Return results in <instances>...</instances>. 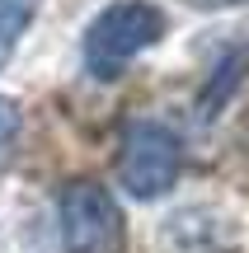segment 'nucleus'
I'll list each match as a JSON object with an SVG mask.
<instances>
[{
  "instance_id": "nucleus-2",
  "label": "nucleus",
  "mask_w": 249,
  "mask_h": 253,
  "mask_svg": "<svg viewBox=\"0 0 249 253\" xmlns=\"http://www.w3.org/2000/svg\"><path fill=\"white\" fill-rule=\"evenodd\" d=\"M61 249L66 253H127V216L118 197L94 178L61 188Z\"/></svg>"
},
{
  "instance_id": "nucleus-6",
  "label": "nucleus",
  "mask_w": 249,
  "mask_h": 253,
  "mask_svg": "<svg viewBox=\"0 0 249 253\" xmlns=\"http://www.w3.org/2000/svg\"><path fill=\"white\" fill-rule=\"evenodd\" d=\"M188 9H240V5H249V0H184Z\"/></svg>"
},
{
  "instance_id": "nucleus-4",
  "label": "nucleus",
  "mask_w": 249,
  "mask_h": 253,
  "mask_svg": "<svg viewBox=\"0 0 249 253\" xmlns=\"http://www.w3.org/2000/svg\"><path fill=\"white\" fill-rule=\"evenodd\" d=\"M38 5H43V0H0V71L9 66L19 38H24L28 24L38 19Z\"/></svg>"
},
{
  "instance_id": "nucleus-3",
  "label": "nucleus",
  "mask_w": 249,
  "mask_h": 253,
  "mask_svg": "<svg viewBox=\"0 0 249 253\" xmlns=\"http://www.w3.org/2000/svg\"><path fill=\"white\" fill-rule=\"evenodd\" d=\"M179 169H184V141L169 131L165 122L141 118L122 131L118 145V178L137 202H150L160 192L174 188Z\"/></svg>"
},
{
  "instance_id": "nucleus-5",
  "label": "nucleus",
  "mask_w": 249,
  "mask_h": 253,
  "mask_svg": "<svg viewBox=\"0 0 249 253\" xmlns=\"http://www.w3.org/2000/svg\"><path fill=\"white\" fill-rule=\"evenodd\" d=\"M14 141H19V103L14 99H0V169H5Z\"/></svg>"
},
{
  "instance_id": "nucleus-1",
  "label": "nucleus",
  "mask_w": 249,
  "mask_h": 253,
  "mask_svg": "<svg viewBox=\"0 0 249 253\" xmlns=\"http://www.w3.org/2000/svg\"><path fill=\"white\" fill-rule=\"evenodd\" d=\"M160 38H165V9L160 5H150V0H113L85 28V42H80L85 71L94 80H118Z\"/></svg>"
}]
</instances>
